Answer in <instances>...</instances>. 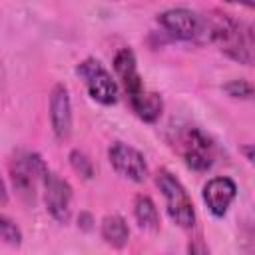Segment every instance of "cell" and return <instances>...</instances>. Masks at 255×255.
<instances>
[{
  "label": "cell",
  "mask_w": 255,
  "mask_h": 255,
  "mask_svg": "<svg viewBox=\"0 0 255 255\" xmlns=\"http://www.w3.org/2000/svg\"><path fill=\"white\" fill-rule=\"evenodd\" d=\"M100 233H102V239L116 247V249H122L126 247V243L129 241V229H128V223L122 215H106L102 219V225H100Z\"/></svg>",
  "instance_id": "obj_13"
},
{
  "label": "cell",
  "mask_w": 255,
  "mask_h": 255,
  "mask_svg": "<svg viewBox=\"0 0 255 255\" xmlns=\"http://www.w3.org/2000/svg\"><path fill=\"white\" fill-rule=\"evenodd\" d=\"M70 163H72L74 171H78L82 177L90 179V177L94 175V165H92V161H90L88 155L82 153L80 149H74V151L70 153Z\"/></svg>",
  "instance_id": "obj_16"
},
{
  "label": "cell",
  "mask_w": 255,
  "mask_h": 255,
  "mask_svg": "<svg viewBox=\"0 0 255 255\" xmlns=\"http://www.w3.org/2000/svg\"><path fill=\"white\" fill-rule=\"evenodd\" d=\"M78 78L84 82L92 100L102 106H112L118 102V84L112 74L104 68V64L96 58H86L76 66Z\"/></svg>",
  "instance_id": "obj_6"
},
{
  "label": "cell",
  "mask_w": 255,
  "mask_h": 255,
  "mask_svg": "<svg viewBox=\"0 0 255 255\" xmlns=\"http://www.w3.org/2000/svg\"><path fill=\"white\" fill-rule=\"evenodd\" d=\"M157 24L173 38L183 42L205 44L209 42V20L207 16L189 8H167L157 14Z\"/></svg>",
  "instance_id": "obj_3"
},
{
  "label": "cell",
  "mask_w": 255,
  "mask_h": 255,
  "mask_svg": "<svg viewBox=\"0 0 255 255\" xmlns=\"http://www.w3.org/2000/svg\"><path fill=\"white\" fill-rule=\"evenodd\" d=\"M50 169L46 167L44 159L36 151L18 149L14 157L10 159V181L14 191L20 195V199L32 203L36 197V185L44 181V175Z\"/></svg>",
  "instance_id": "obj_4"
},
{
  "label": "cell",
  "mask_w": 255,
  "mask_h": 255,
  "mask_svg": "<svg viewBox=\"0 0 255 255\" xmlns=\"http://www.w3.org/2000/svg\"><path fill=\"white\" fill-rule=\"evenodd\" d=\"M128 100H129V106H131L133 114H135L139 120L147 122V124H153V122L161 116L163 100H161V96L155 94V92H145V90H143L141 94H137V96H133V98H128Z\"/></svg>",
  "instance_id": "obj_12"
},
{
  "label": "cell",
  "mask_w": 255,
  "mask_h": 255,
  "mask_svg": "<svg viewBox=\"0 0 255 255\" xmlns=\"http://www.w3.org/2000/svg\"><path fill=\"white\" fill-rule=\"evenodd\" d=\"M187 253H189V255H209L207 247L203 245V241H201L199 237L193 239V241H189V245H187Z\"/></svg>",
  "instance_id": "obj_18"
},
{
  "label": "cell",
  "mask_w": 255,
  "mask_h": 255,
  "mask_svg": "<svg viewBox=\"0 0 255 255\" xmlns=\"http://www.w3.org/2000/svg\"><path fill=\"white\" fill-rule=\"evenodd\" d=\"M241 153L245 155V159L249 163L255 165V143H247V145H241Z\"/></svg>",
  "instance_id": "obj_19"
},
{
  "label": "cell",
  "mask_w": 255,
  "mask_h": 255,
  "mask_svg": "<svg viewBox=\"0 0 255 255\" xmlns=\"http://www.w3.org/2000/svg\"><path fill=\"white\" fill-rule=\"evenodd\" d=\"M235 195H237V185L231 177H225V175L211 177L201 191V197L213 217H223L229 205L233 203Z\"/></svg>",
  "instance_id": "obj_9"
},
{
  "label": "cell",
  "mask_w": 255,
  "mask_h": 255,
  "mask_svg": "<svg viewBox=\"0 0 255 255\" xmlns=\"http://www.w3.org/2000/svg\"><path fill=\"white\" fill-rule=\"evenodd\" d=\"M207 20H209V42L215 44L219 52H223L227 58L251 66L255 60V50L249 28L231 14L219 10L211 12Z\"/></svg>",
  "instance_id": "obj_1"
},
{
  "label": "cell",
  "mask_w": 255,
  "mask_h": 255,
  "mask_svg": "<svg viewBox=\"0 0 255 255\" xmlns=\"http://www.w3.org/2000/svg\"><path fill=\"white\" fill-rule=\"evenodd\" d=\"M155 185L163 195L169 219L181 229H191L195 225V209L181 181L167 169H159L155 173Z\"/></svg>",
  "instance_id": "obj_5"
},
{
  "label": "cell",
  "mask_w": 255,
  "mask_h": 255,
  "mask_svg": "<svg viewBox=\"0 0 255 255\" xmlns=\"http://www.w3.org/2000/svg\"><path fill=\"white\" fill-rule=\"evenodd\" d=\"M114 70H116L118 78L122 80V86H124L128 98H133V96L143 92V82H141L137 62H135V54L131 52V48H120L116 52Z\"/></svg>",
  "instance_id": "obj_11"
},
{
  "label": "cell",
  "mask_w": 255,
  "mask_h": 255,
  "mask_svg": "<svg viewBox=\"0 0 255 255\" xmlns=\"http://www.w3.org/2000/svg\"><path fill=\"white\" fill-rule=\"evenodd\" d=\"M133 215H135L137 225L145 231H155L159 227V213H157V207H155V203L151 201L149 195H143V193L135 195Z\"/></svg>",
  "instance_id": "obj_14"
},
{
  "label": "cell",
  "mask_w": 255,
  "mask_h": 255,
  "mask_svg": "<svg viewBox=\"0 0 255 255\" xmlns=\"http://www.w3.org/2000/svg\"><path fill=\"white\" fill-rule=\"evenodd\" d=\"M249 32H251V42H253V50H255V24L249 28Z\"/></svg>",
  "instance_id": "obj_20"
},
{
  "label": "cell",
  "mask_w": 255,
  "mask_h": 255,
  "mask_svg": "<svg viewBox=\"0 0 255 255\" xmlns=\"http://www.w3.org/2000/svg\"><path fill=\"white\" fill-rule=\"evenodd\" d=\"M223 90L233 98H253L255 96V88L245 80H233V82L225 84Z\"/></svg>",
  "instance_id": "obj_17"
},
{
  "label": "cell",
  "mask_w": 255,
  "mask_h": 255,
  "mask_svg": "<svg viewBox=\"0 0 255 255\" xmlns=\"http://www.w3.org/2000/svg\"><path fill=\"white\" fill-rule=\"evenodd\" d=\"M42 187H44L46 211L58 223H68L72 217V197H74L72 185L66 179H62L58 173L48 171L44 175Z\"/></svg>",
  "instance_id": "obj_7"
},
{
  "label": "cell",
  "mask_w": 255,
  "mask_h": 255,
  "mask_svg": "<svg viewBox=\"0 0 255 255\" xmlns=\"http://www.w3.org/2000/svg\"><path fill=\"white\" fill-rule=\"evenodd\" d=\"M50 124L54 135L64 141L72 133V102L64 84H56L50 94Z\"/></svg>",
  "instance_id": "obj_10"
},
{
  "label": "cell",
  "mask_w": 255,
  "mask_h": 255,
  "mask_svg": "<svg viewBox=\"0 0 255 255\" xmlns=\"http://www.w3.org/2000/svg\"><path fill=\"white\" fill-rule=\"evenodd\" d=\"M108 159L122 177L135 183H141L147 179V163L139 149L124 141H114L108 149Z\"/></svg>",
  "instance_id": "obj_8"
},
{
  "label": "cell",
  "mask_w": 255,
  "mask_h": 255,
  "mask_svg": "<svg viewBox=\"0 0 255 255\" xmlns=\"http://www.w3.org/2000/svg\"><path fill=\"white\" fill-rule=\"evenodd\" d=\"M0 231H2V239L4 243L12 245V247H18L22 243V231L16 223H12L6 215L0 217Z\"/></svg>",
  "instance_id": "obj_15"
},
{
  "label": "cell",
  "mask_w": 255,
  "mask_h": 255,
  "mask_svg": "<svg viewBox=\"0 0 255 255\" xmlns=\"http://www.w3.org/2000/svg\"><path fill=\"white\" fill-rule=\"evenodd\" d=\"M171 147L179 153L183 163L193 171H207L217 157L215 141L193 126L177 128L171 137Z\"/></svg>",
  "instance_id": "obj_2"
}]
</instances>
